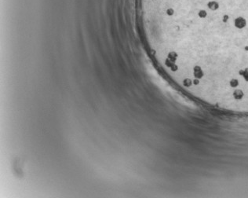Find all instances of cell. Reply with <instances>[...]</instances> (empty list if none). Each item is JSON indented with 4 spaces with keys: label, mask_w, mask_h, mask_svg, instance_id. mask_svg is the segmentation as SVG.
Segmentation results:
<instances>
[{
    "label": "cell",
    "mask_w": 248,
    "mask_h": 198,
    "mask_svg": "<svg viewBox=\"0 0 248 198\" xmlns=\"http://www.w3.org/2000/svg\"><path fill=\"white\" fill-rule=\"evenodd\" d=\"M207 8L212 12H216L219 10L220 4L216 0H211L207 3Z\"/></svg>",
    "instance_id": "6da1fadb"
},
{
    "label": "cell",
    "mask_w": 248,
    "mask_h": 198,
    "mask_svg": "<svg viewBox=\"0 0 248 198\" xmlns=\"http://www.w3.org/2000/svg\"><path fill=\"white\" fill-rule=\"evenodd\" d=\"M197 17L199 20H204L208 17V12L204 9H201L198 11L197 13Z\"/></svg>",
    "instance_id": "7a4b0ae2"
}]
</instances>
